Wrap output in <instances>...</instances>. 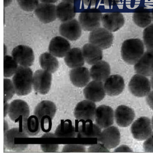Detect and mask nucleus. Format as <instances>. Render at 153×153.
I'll return each instance as SVG.
<instances>
[{
	"instance_id": "obj_1",
	"label": "nucleus",
	"mask_w": 153,
	"mask_h": 153,
	"mask_svg": "<svg viewBox=\"0 0 153 153\" xmlns=\"http://www.w3.org/2000/svg\"><path fill=\"white\" fill-rule=\"evenodd\" d=\"M33 73L29 67L20 65L12 79L16 94L20 96L28 95L32 91Z\"/></svg>"
},
{
	"instance_id": "obj_2",
	"label": "nucleus",
	"mask_w": 153,
	"mask_h": 153,
	"mask_svg": "<svg viewBox=\"0 0 153 153\" xmlns=\"http://www.w3.org/2000/svg\"><path fill=\"white\" fill-rule=\"evenodd\" d=\"M144 53V45L139 38H131L124 41L121 48V55L127 63L134 65Z\"/></svg>"
},
{
	"instance_id": "obj_3",
	"label": "nucleus",
	"mask_w": 153,
	"mask_h": 153,
	"mask_svg": "<svg viewBox=\"0 0 153 153\" xmlns=\"http://www.w3.org/2000/svg\"><path fill=\"white\" fill-rule=\"evenodd\" d=\"M55 104L51 101L43 100L38 104L34 110V115L40 123L41 128L44 132L51 129L52 121L56 112Z\"/></svg>"
},
{
	"instance_id": "obj_4",
	"label": "nucleus",
	"mask_w": 153,
	"mask_h": 153,
	"mask_svg": "<svg viewBox=\"0 0 153 153\" xmlns=\"http://www.w3.org/2000/svg\"><path fill=\"white\" fill-rule=\"evenodd\" d=\"M113 34L103 27H98L91 31L88 37L90 43L97 46L102 50L110 48L113 43Z\"/></svg>"
},
{
	"instance_id": "obj_5",
	"label": "nucleus",
	"mask_w": 153,
	"mask_h": 153,
	"mask_svg": "<svg viewBox=\"0 0 153 153\" xmlns=\"http://www.w3.org/2000/svg\"><path fill=\"white\" fill-rule=\"evenodd\" d=\"M128 88L133 95L143 97L151 92V82L146 76L137 74L131 79L128 84Z\"/></svg>"
},
{
	"instance_id": "obj_6",
	"label": "nucleus",
	"mask_w": 153,
	"mask_h": 153,
	"mask_svg": "<svg viewBox=\"0 0 153 153\" xmlns=\"http://www.w3.org/2000/svg\"><path fill=\"white\" fill-rule=\"evenodd\" d=\"M29 137V136L24 131L22 128H12L4 133V144L8 150L16 152L24 151L28 147V145L16 143V139L18 138L28 137Z\"/></svg>"
},
{
	"instance_id": "obj_7",
	"label": "nucleus",
	"mask_w": 153,
	"mask_h": 153,
	"mask_svg": "<svg viewBox=\"0 0 153 153\" xmlns=\"http://www.w3.org/2000/svg\"><path fill=\"white\" fill-rule=\"evenodd\" d=\"M151 120L147 117H139L132 124L131 132L134 138L139 140H146L152 133Z\"/></svg>"
},
{
	"instance_id": "obj_8",
	"label": "nucleus",
	"mask_w": 153,
	"mask_h": 153,
	"mask_svg": "<svg viewBox=\"0 0 153 153\" xmlns=\"http://www.w3.org/2000/svg\"><path fill=\"white\" fill-rule=\"evenodd\" d=\"M102 15V12L91 10L81 12L79 22L82 28L85 31H91L100 27Z\"/></svg>"
},
{
	"instance_id": "obj_9",
	"label": "nucleus",
	"mask_w": 153,
	"mask_h": 153,
	"mask_svg": "<svg viewBox=\"0 0 153 153\" xmlns=\"http://www.w3.org/2000/svg\"><path fill=\"white\" fill-rule=\"evenodd\" d=\"M51 73L45 70L36 71L33 75V87L36 92L42 95H46L51 88Z\"/></svg>"
},
{
	"instance_id": "obj_10",
	"label": "nucleus",
	"mask_w": 153,
	"mask_h": 153,
	"mask_svg": "<svg viewBox=\"0 0 153 153\" xmlns=\"http://www.w3.org/2000/svg\"><path fill=\"white\" fill-rule=\"evenodd\" d=\"M8 114L13 122H22L30 117L29 106L25 101L16 100L10 104Z\"/></svg>"
},
{
	"instance_id": "obj_11",
	"label": "nucleus",
	"mask_w": 153,
	"mask_h": 153,
	"mask_svg": "<svg viewBox=\"0 0 153 153\" xmlns=\"http://www.w3.org/2000/svg\"><path fill=\"white\" fill-rule=\"evenodd\" d=\"M96 108L95 102L87 100L82 101L77 103L75 108L74 117L80 121H94Z\"/></svg>"
},
{
	"instance_id": "obj_12",
	"label": "nucleus",
	"mask_w": 153,
	"mask_h": 153,
	"mask_svg": "<svg viewBox=\"0 0 153 153\" xmlns=\"http://www.w3.org/2000/svg\"><path fill=\"white\" fill-rule=\"evenodd\" d=\"M12 57L22 66L30 67L33 65L35 56L33 50L29 46L19 45L12 52Z\"/></svg>"
},
{
	"instance_id": "obj_13",
	"label": "nucleus",
	"mask_w": 153,
	"mask_h": 153,
	"mask_svg": "<svg viewBox=\"0 0 153 153\" xmlns=\"http://www.w3.org/2000/svg\"><path fill=\"white\" fill-rule=\"evenodd\" d=\"M121 134L119 130L115 126L105 128L100 135L97 141L110 149L117 147L120 144Z\"/></svg>"
},
{
	"instance_id": "obj_14",
	"label": "nucleus",
	"mask_w": 153,
	"mask_h": 153,
	"mask_svg": "<svg viewBox=\"0 0 153 153\" xmlns=\"http://www.w3.org/2000/svg\"><path fill=\"white\" fill-rule=\"evenodd\" d=\"M114 112L112 108L106 105L98 106L96 110L95 120L101 129L111 126L114 123Z\"/></svg>"
},
{
	"instance_id": "obj_15",
	"label": "nucleus",
	"mask_w": 153,
	"mask_h": 153,
	"mask_svg": "<svg viewBox=\"0 0 153 153\" xmlns=\"http://www.w3.org/2000/svg\"><path fill=\"white\" fill-rule=\"evenodd\" d=\"M83 93L86 100L94 102L103 100L106 94L103 82L94 80L85 86Z\"/></svg>"
},
{
	"instance_id": "obj_16",
	"label": "nucleus",
	"mask_w": 153,
	"mask_h": 153,
	"mask_svg": "<svg viewBox=\"0 0 153 153\" xmlns=\"http://www.w3.org/2000/svg\"><path fill=\"white\" fill-rule=\"evenodd\" d=\"M81 25L76 19L65 22L60 26V35L72 41L79 39L82 35Z\"/></svg>"
},
{
	"instance_id": "obj_17",
	"label": "nucleus",
	"mask_w": 153,
	"mask_h": 153,
	"mask_svg": "<svg viewBox=\"0 0 153 153\" xmlns=\"http://www.w3.org/2000/svg\"><path fill=\"white\" fill-rule=\"evenodd\" d=\"M134 69L137 74L146 76L153 74V49L147 50L137 62Z\"/></svg>"
},
{
	"instance_id": "obj_18",
	"label": "nucleus",
	"mask_w": 153,
	"mask_h": 153,
	"mask_svg": "<svg viewBox=\"0 0 153 153\" xmlns=\"http://www.w3.org/2000/svg\"><path fill=\"white\" fill-rule=\"evenodd\" d=\"M103 85L106 93L110 96L119 95L125 88L123 78L117 74L109 76L104 81Z\"/></svg>"
},
{
	"instance_id": "obj_19",
	"label": "nucleus",
	"mask_w": 153,
	"mask_h": 153,
	"mask_svg": "<svg viewBox=\"0 0 153 153\" xmlns=\"http://www.w3.org/2000/svg\"><path fill=\"white\" fill-rule=\"evenodd\" d=\"M35 13L40 21L48 24L56 19V6L52 4L42 3L39 4L35 10Z\"/></svg>"
},
{
	"instance_id": "obj_20",
	"label": "nucleus",
	"mask_w": 153,
	"mask_h": 153,
	"mask_svg": "<svg viewBox=\"0 0 153 153\" xmlns=\"http://www.w3.org/2000/svg\"><path fill=\"white\" fill-rule=\"evenodd\" d=\"M102 23L104 28L114 32L118 30L124 25L125 20L122 13H107L102 15Z\"/></svg>"
},
{
	"instance_id": "obj_21",
	"label": "nucleus",
	"mask_w": 153,
	"mask_h": 153,
	"mask_svg": "<svg viewBox=\"0 0 153 153\" xmlns=\"http://www.w3.org/2000/svg\"><path fill=\"white\" fill-rule=\"evenodd\" d=\"M71 44L65 38L60 36L53 38L50 42L48 50L54 56L62 58L71 50Z\"/></svg>"
},
{
	"instance_id": "obj_22",
	"label": "nucleus",
	"mask_w": 153,
	"mask_h": 153,
	"mask_svg": "<svg viewBox=\"0 0 153 153\" xmlns=\"http://www.w3.org/2000/svg\"><path fill=\"white\" fill-rule=\"evenodd\" d=\"M135 113L133 109L126 105L118 106L114 112V118L117 124L120 127H126L134 119Z\"/></svg>"
},
{
	"instance_id": "obj_23",
	"label": "nucleus",
	"mask_w": 153,
	"mask_h": 153,
	"mask_svg": "<svg viewBox=\"0 0 153 153\" xmlns=\"http://www.w3.org/2000/svg\"><path fill=\"white\" fill-rule=\"evenodd\" d=\"M69 76L72 84L80 88L85 87L91 78L88 68L83 66L72 69L70 71Z\"/></svg>"
},
{
	"instance_id": "obj_24",
	"label": "nucleus",
	"mask_w": 153,
	"mask_h": 153,
	"mask_svg": "<svg viewBox=\"0 0 153 153\" xmlns=\"http://www.w3.org/2000/svg\"><path fill=\"white\" fill-rule=\"evenodd\" d=\"M78 129V137L98 139L102 130L101 128L92 121H80Z\"/></svg>"
},
{
	"instance_id": "obj_25",
	"label": "nucleus",
	"mask_w": 153,
	"mask_h": 153,
	"mask_svg": "<svg viewBox=\"0 0 153 153\" xmlns=\"http://www.w3.org/2000/svg\"><path fill=\"white\" fill-rule=\"evenodd\" d=\"M82 51L85 60L89 65H94L103 58L102 49L92 44H86L83 46Z\"/></svg>"
},
{
	"instance_id": "obj_26",
	"label": "nucleus",
	"mask_w": 153,
	"mask_h": 153,
	"mask_svg": "<svg viewBox=\"0 0 153 153\" xmlns=\"http://www.w3.org/2000/svg\"><path fill=\"white\" fill-rule=\"evenodd\" d=\"M90 73L93 80L104 82L110 76V65L106 61L101 60L92 65L90 69Z\"/></svg>"
},
{
	"instance_id": "obj_27",
	"label": "nucleus",
	"mask_w": 153,
	"mask_h": 153,
	"mask_svg": "<svg viewBox=\"0 0 153 153\" xmlns=\"http://www.w3.org/2000/svg\"><path fill=\"white\" fill-rule=\"evenodd\" d=\"M64 60L66 65L72 69L83 66L85 61L82 50L79 48L71 49Z\"/></svg>"
},
{
	"instance_id": "obj_28",
	"label": "nucleus",
	"mask_w": 153,
	"mask_h": 153,
	"mask_svg": "<svg viewBox=\"0 0 153 153\" xmlns=\"http://www.w3.org/2000/svg\"><path fill=\"white\" fill-rule=\"evenodd\" d=\"M57 17L65 22L73 19L76 15L73 4L63 1L56 7Z\"/></svg>"
},
{
	"instance_id": "obj_29",
	"label": "nucleus",
	"mask_w": 153,
	"mask_h": 153,
	"mask_svg": "<svg viewBox=\"0 0 153 153\" xmlns=\"http://www.w3.org/2000/svg\"><path fill=\"white\" fill-rule=\"evenodd\" d=\"M76 130L72 125V121L67 120L61 121L56 130L54 136L57 137L72 138L76 137Z\"/></svg>"
},
{
	"instance_id": "obj_30",
	"label": "nucleus",
	"mask_w": 153,
	"mask_h": 153,
	"mask_svg": "<svg viewBox=\"0 0 153 153\" xmlns=\"http://www.w3.org/2000/svg\"><path fill=\"white\" fill-rule=\"evenodd\" d=\"M22 123V128L29 136H36L40 132L41 125L36 116L31 115Z\"/></svg>"
},
{
	"instance_id": "obj_31",
	"label": "nucleus",
	"mask_w": 153,
	"mask_h": 153,
	"mask_svg": "<svg viewBox=\"0 0 153 153\" xmlns=\"http://www.w3.org/2000/svg\"><path fill=\"white\" fill-rule=\"evenodd\" d=\"M39 62L42 69L53 73L58 69L59 62L55 56L50 53H45L39 57Z\"/></svg>"
},
{
	"instance_id": "obj_32",
	"label": "nucleus",
	"mask_w": 153,
	"mask_h": 153,
	"mask_svg": "<svg viewBox=\"0 0 153 153\" xmlns=\"http://www.w3.org/2000/svg\"><path fill=\"white\" fill-rule=\"evenodd\" d=\"M18 63L12 56H5L4 57V76L10 77L14 74L18 68Z\"/></svg>"
},
{
	"instance_id": "obj_33",
	"label": "nucleus",
	"mask_w": 153,
	"mask_h": 153,
	"mask_svg": "<svg viewBox=\"0 0 153 153\" xmlns=\"http://www.w3.org/2000/svg\"><path fill=\"white\" fill-rule=\"evenodd\" d=\"M132 19L135 24L141 28H146L152 21L151 13L149 12H138L133 13Z\"/></svg>"
},
{
	"instance_id": "obj_34",
	"label": "nucleus",
	"mask_w": 153,
	"mask_h": 153,
	"mask_svg": "<svg viewBox=\"0 0 153 153\" xmlns=\"http://www.w3.org/2000/svg\"><path fill=\"white\" fill-rule=\"evenodd\" d=\"M143 44L147 50L153 49V24L146 27L143 32Z\"/></svg>"
},
{
	"instance_id": "obj_35",
	"label": "nucleus",
	"mask_w": 153,
	"mask_h": 153,
	"mask_svg": "<svg viewBox=\"0 0 153 153\" xmlns=\"http://www.w3.org/2000/svg\"><path fill=\"white\" fill-rule=\"evenodd\" d=\"M16 94L13 82L10 79H4V100L8 101L11 99Z\"/></svg>"
},
{
	"instance_id": "obj_36",
	"label": "nucleus",
	"mask_w": 153,
	"mask_h": 153,
	"mask_svg": "<svg viewBox=\"0 0 153 153\" xmlns=\"http://www.w3.org/2000/svg\"><path fill=\"white\" fill-rule=\"evenodd\" d=\"M18 4L23 10L32 12L36 9L38 4V0H17Z\"/></svg>"
},
{
	"instance_id": "obj_37",
	"label": "nucleus",
	"mask_w": 153,
	"mask_h": 153,
	"mask_svg": "<svg viewBox=\"0 0 153 153\" xmlns=\"http://www.w3.org/2000/svg\"><path fill=\"white\" fill-rule=\"evenodd\" d=\"M86 149L84 146L80 145H66L63 147L62 152H85Z\"/></svg>"
},
{
	"instance_id": "obj_38",
	"label": "nucleus",
	"mask_w": 153,
	"mask_h": 153,
	"mask_svg": "<svg viewBox=\"0 0 153 153\" xmlns=\"http://www.w3.org/2000/svg\"><path fill=\"white\" fill-rule=\"evenodd\" d=\"M88 152H109L110 151L103 144L100 143L90 146L88 149Z\"/></svg>"
},
{
	"instance_id": "obj_39",
	"label": "nucleus",
	"mask_w": 153,
	"mask_h": 153,
	"mask_svg": "<svg viewBox=\"0 0 153 153\" xmlns=\"http://www.w3.org/2000/svg\"><path fill=\"white\" fill-rule=\"evenodd\" d=\"M143 148L146 152H153V133L143 143Z\"/></svg>"
},
{
	"instance_id": "obj_40",
	"label": "nucleus",
	"mask_w": 153,
	"mask_h": 153,
	"mask_svg": "<svg viewBox=\"0 0 153 153\" xmlns=\"http://www.w3.org/2000/svg\"><path fill=\"white\" fill-rule=\"evenodd\" d=\"M41 146L45 152H55L59 149L58 145H42Z\"/></svg>"
},
{
	"instance_id": "obj_41",
	"label": "nucleus",
	"mask_w": 153,
	"mask_h": 153,
	"mask_svg": "<svg viewBox=\"0 0 153 153\" xmlns=\"http://www.w3.org/2000/svg\"><path fill=\"white\" fill-rule=\"evenodd\" d=\"M114 152H132V150L128 146L126 145H121L115 150Z\"/></svg>"
},
{
	"instance_id": "obj_42",
	"label": "nucleus",
	"mask_w": 153,
	"mask_h": 153,
	"mask_svg": "<svg viewBox=\"0 0 153 153\" xmlns=\"http://www.w3.org/2000/svg\"><path fill=\"white\" fill-rule=\"evenodd\" d=\"M146 100L147 104L153 110V91L150 92L147 96Z\"/></svg>"
},
{
	"instance_id": "obj_43",
	"label": "nucleus",
	"mask_w": 153,
	"mask_h": 153,
	"mask_svg": "<svg viewBox=\"0 0 153 153\" xmlns=\"http://www.w3.org/2000/svg\"><path fill=\"white\" fill-rule=\"evenodd\" d=\"M9 105L7 103V101L4 100V117H6L9 111Z\"/></svg>"
},
{
	"instance_id": "obj_44",
	"label": "nucleus",
	"mask_w": 153,
	"mask_h": 153,
	"mask_svg": "<svg viewBox=\"0 0 153 153\" xmlns=\"http://www.w3.org/2000/svg\"><path fill=\"white\" fill-rule=\"evenodd\" d=\"M42 3L53 4L57 2L58 0H39Z\"/></svg>"
},
{
	"instance_id": "obj_45",
	"label": "nucleus",
	"mask_w": 153,
	"mask_h": 153,
	"mask_svg": "<svg viewBox=\"0 0 153 153\" xmlns=\"http://www.w3.org/2000/svg\"><path fill=\"white\" fill-rule=\"evenodd\" d=\"M9 126L7 122L5 121V120H4V133L7 131L9 130Z\"/></svg>"
},
{
	"instance_id": "obj_46",
	"label": "nucleus",
	"mask_w": 153,
	"mask_h": 153,
	"mask_svg": "<svg viewBox=\"0 0 153 153\" xmlns=\"http://www.w3.org/2000/svg\"><path fill=\"white\" fill-rule=\"evenodd\" d=\"M12 0H4V7L9 6L12 2Z\"/></svg>"
},
{
	"instance_id": "obj_47",
	"label": "nucleus",
	"mask_w": 153,
	"mask_h": 153,
	"mask_svg": "<svg viewBox=\"0 0 153 153\" xmlns=\"http://www.w3.org/2000/svg\"><path fill=\"white\" fill-rule=\"evenodd\" d=\"M62 1H65V2L71 3L73 4L74 3L75 0H62Z\"/></svg>"
},
{
	"instance_id": "obj_48",
	"label": "nucleus",
	"mask_w": 153,
	"mask_h": 153,
	"mask_svg": "<svg viewBox=\"0 0 153 153\" xmlns=\"http://www.w3.org/2000/svg\"><path fill=\"white\" fill-rule=\"evenodd\" d=\"M151 87L153 89V74L151 76Z\"/></svg>"
},
{
	"instance_id": "obj_49",
	"label": "nucleus",
	"mask_w": 153,
	"mask_h": 153,
	"mask_svg": "<svg viewBox=\"0 0 153 153\" xmlns=\"http://www.w3.org/2000/svg\"><path fill=\"white\" fill-rule=\"evenodd\" d=\"M151 122H152V128L153 129V117H152V120Z\"/></svg>"
},
{
	"instance_id": "obj_50",
	"label": "nucleus",
	"mask_w": 153,
	"mask_h": 153,
	"mask_svg": "<svg viewBox=\"0 0 153 153\" xmlns=\"http://www.w3.org/2000/svg\"><path fill=\"white\" fill-rule=\"evenodd\" d=\"M151 14H152V21L153 22V12H152V13H151Z\"/></svg>"
}]
</instances>
